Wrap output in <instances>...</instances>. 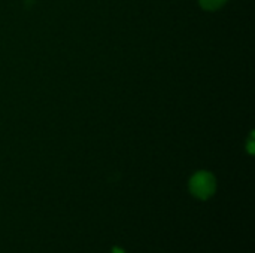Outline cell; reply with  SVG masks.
Instances as JSON below:
<instances>
[{"label": "cell", "instance_id": "2", "mask_svg": "<svg viewBox=\"0 0 255 253\" xmlns=\"http://www.w3.org/2000/svg\"><path fill=\"white\" fill-rule=\"evenodd\" d=\"M229 0H199L200 6L205 10H217L220 7H223Z\"/></svg>", "mask_w": 255, "mask_h": 253}, {"label": "cell", "instance_id": "3", "mask_svg": "<svg viewBox=\"0 0 255 253\" xmlns=\"http://www.w3.org/2000/svg\"><path fill=\"white\" fill-rule=\"evenodd\" d=\"M112 253H124V251H121L120 248H115V249L112 251Z\"/></svg>", "mask_w": 255, "mask_h": 253}, {"label": "cell", "instance_id": "1", "mask_svg": "<svg viewBox=\"0 0 255 253\" xmlns=\"http://www.w3.org/2000/svg\"><path fill=\"white\" fill-rule=\"evenodd\" d=\"M217 180L209 171H199L190 180V191L194 197L200 200H208L215 194Z\"/></svg>", "mask_w": 255, "mask_h": 253}]
</instances>
